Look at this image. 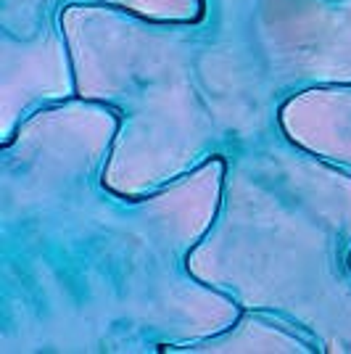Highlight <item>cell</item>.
Listing matches in <instances>:
<instances>
[]
</instances>
